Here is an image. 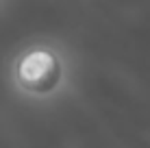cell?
Wrapping results in <instances>:
<instances>
[{
    "mask_svg": "<svg viewBox=\"0 0 150 148\" xmlns=\"http://www.w3.org/2000/svg\"><path fill=\"white\" fill-rule=\"evenodd\" d=\"M15 83L26 94H52L63 79V65L48 48H33L24 52L15 63Z\"/></svg>",
    "mask_w": 150,
    "mask_h": 148,
    "instance_id": "6da1fadb",
    "label": "cell"
}]
</instances>
